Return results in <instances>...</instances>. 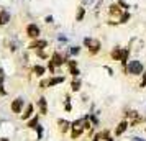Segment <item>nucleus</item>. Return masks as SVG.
Here are the masks:
<instances>
[{"label":"nucleus","instance_id":"f257e3e1","mask_svg":"<svg viewBox=\"0 0 146 141\" xmlns=\"http://www.w3.org/2000/svg\"><path fill=\"white\" fill-rule=\"evenodd\" d=\"M89 128H90V123L87 121V118H84V120H76L71 125V130H72L71 136H72V140H77L80 134L84 133V130H89Z\"/></svg>","mask_w":146,"mask_h":141},{"label":"nucleus","instance_id":"f03ea898","mask_svg":"<svg viewBox=\"0 0 146 141\" xmlns=\"http://www.w3.org/2000/svg\"><path fill=\"white\" fill-rule=\"evenodd\" d=\"M143 64L139 62V61H136V59H133V61H130L128 62V66H126V72L128 74H131V75H141L143 74Z\"/></svg>","mask_w":146,"mask_h":141},{"label":"nucleus","instance_id":"7ed1b4c3","mask_svg":"<svg viewBox=\"0 0 146 141\" xmlns=\"http://www.w3.org/2000/svg\"><path fill=\"white\" fill-rule=\"evenodd\" d=\"M84 44H86L87 48H89V53L92 54H97L100 51V48H102V44H100L99 40H95V38H86V41H84Z\"/></svg>","mask_w":146,"mask_h":141},{"label":"nucleus","instance_id":"20e7f679","mask_svg":"<svg viewBox=\"0 0 146 141\" xmlns=\"http://www.w3.org/2000/svg\"><path fill=\"white\" fill-rule=\"evenodd\" d=\"M108 13H110V17L120 20V17L123 15V8L120 7V3H112V5L108 7Z\"/></svg>","mask_w":146,"mask_h":141},{"label":"nucleus","instance_id":"39448f33","mask_svg":"<svg viewBox=\"0 0 146 141\" xmlns=\"http://www.w3.org/2000/svg\"><path fill=\"white\" fill-rule=\"evenodd\" d=\"M27 34L31 38V40H36L38 36H40V28L36 26L35 23H30L27 26Z\"/></svg>","mask_w":146,"mask_h":141},{"label":"nucleus","instance_id":"423d86ee","mask_svg":"<svg viewBox=\"0 0 146 141\" xmlns=\"http://www.w3.org/2000/svg\"><path fill=\"white\" fill-rule=\"evenodd\" d=\"M51 62H53L54 66H62V64L66 62V58H62L61 53H53V56H51Z\"/></svg>","mask_w":146,"mask_h":141},{"label":"nucleus","instance_id":"0eeeda50","mask_svg":"<svg viewBox=\"0 0 146 141\" xmlns=\"http://www.w3.org/2000/svg\"><path fill=\"white\" fill-rule=\"evenodd\" d=\"M21 108H23V99H15L12 102V112L13 113H20Z\"/></svg>","mask_w":146,"mask_h":141},{"label":"nucleus","instance_id":"6e6552de","mask_svg":"<svg viewBox=\"0 0 146 141\" xmlns=\"http://www.w3.org/2000/svg\"><path fill=\"white\" fill-rule=\"evenodd\" d=\"M130 126V123H128V121L126 120H123V121H120L118 123V126L115 128V134H117V136H120V134H123L126 131V128Z\"/></svg>","mask_w":146,"mask_h":141},{"label":"nucleus","instance_id":"1a4fd4ad","mask_svg":"<svg viewBox=\"0 0 146 141\" xmlns=\"http://www.w3.org/2000/svg\"><path fill=\"white\" fill-rule=\"evenodd\" d=\"M110 56H112L113 61H121V58H123V51H121V48H113L112 53H110Z\"/></svg>","mask_w":146,"mask_h":141},{"label":"nucleus","instance_id":"9d476101","mask_svg":"<svg viewBox=\"0 0 146 141\" xmlns=\"http://www.w3.org/2000/svg\"><path fill=\"white\" fill-rule=\"evenodd\" d=\"M48 46V43L44 40H36V41H33V43H31V49H44V48Z\"/></svg>","mask_w":146,"mask_h":141},{"label":"nucleus","instance_id":"9b49d317","mask_svg":"<svg viewBox=\"0 0 146 141\" xmlns=\"http://www.w3.org/2000/svg\"><path fill=\"white\" fill-rule=\"evenodd\" d=\"M67 66H69V71H71V74H72L74 77L79 75V69H77V62H76V61H69Z\"/></svg>","mask_w":146,"mask_h":141},{"label":"nucleus","instance_id":"f8f14e48","mask_svg":"<svg viewBox=\"0 0 146 141\" xmlns=\"http://www.w3.org/2000/svg\"><path fill=\"white\" fill-rule=\"evenodd\" d=\"M58 125H59V131L62 134L67 133V130L71 128V123H69V121H66V120H59V121H58Z\"/></svg>","mask_w":146,"mask_h":141},{"label":"nucleus","instance_id":"ddd939ff","mask_svg":"<svg viewBox=\"0 0 146 141\" xmlns=\"http://www.w3.org/2000/svg\"><path fill=\"white\" fill-rule=\"evenodd\" d=\"M38 105H40V112H41V115H46V113H48V107H46V99H43V97H41L40 100H38Z\"/></svg>","mask_w":146,"mask_h":141},{"label":"nucleus","instance_id":"4468645a","mask_svg":"<svg viewBox=\"0 0 146 141\" xmlns=\"http://www.w3.org/2000/svg\"><path fill=\"white\" fill-rule=\"evenodd\" d=\"M7 21H10V15H8L7 10H2L0 12V25H5Z\"/></svg>","mask_w":146,"mask_h":141},{"label":"nucleus","instance_id":"2eb2a0df","mask_svg":"<svg viewBox=\"0 0 146 141\" xmlns=\"http://www.w3.org/2000/svg\"><path fill=\"white\" fill-rule=\"evenodd\" d=\"M31 115H33V105L30 103V105L27 107V110H25V113L21 115V120H28V118H30Z\"/></svg>","mask_w":146,"mask_h":141},{"label":"nucleus","instance_id":"dca6fc26","mask_svg":"<svg viewBox=\"0 0 146 141\" xmlns=\"http://www.w3.org/2000/svg\"><path fill=\"white\" fill-rule=\"evenodd\" d=\"M61 82H64V77H53V79H49V87H53L56 84H61Z\"/></svg>","mask_w":146,"mask_h":141},{"label":"nucleus","instance_id":"f3484780","mask_svg":"<svg viewBox=\"0 0 146 141\" xmlns=\"http://www.w3.org/2000/svg\"><path fill=\"white\" fill-rule=\"evenodd\" d=\"M71 89H72L74 92H77V90L80 89V81H77V79H76V81H72V84H71Z\"/></svg>","mask_w":146,"mask_h":141},{"label":"nucleus","instance_id":"a211bd4d","mask_svg":"<svg viewBox=\"0 0 146 141\" xmlns=\"http://www.w3.org/2000/svg\"><path fill=\"white\" fill-rule=\"evenodd\" d=\"M33 71H35V74H36V75H43V74H44V67H43V66H35Z\"/></svg>","mask_w":146,"mask_h":141},{"label":"nucleus","instance_id":"6ab92c4d","mask_svg":"<svg viewBox=\"0 0 146 141\" xmlns=\"http://www.w3.org/2000/svg\"><path fill=\"white\" fill-rule=\"evenodd\" d=\"M130 17H131V15L128 13V12H125V13L120 17V21H118V23H126V21L130 20Z\"/></svg>","mask_w":146,"mask_h":141},{"label":"nucleus","instance_id":"aec40b11","mask_svg":"<svg viewBox=\"0 0 146 141\" xmlns=\"http://www.w3.org/2000/svg\"><path fill=\"white\" fill-rule=\"evenodd\" d=\"M36 126H38V117L31 118V120H30V123H28V128H36Z\"/></svg>","mask_w":146,"mask_h":141},{"label":"nucleus","instance_id":"412c9836","mask_svg":"<svg viewBox=\"0 0 146 141\" xmlns=\"http://www.w3.org/2000/svg\"><path fill=\"white\" fill-rule=\"evenodd\" d=\"M76 18H77V21H80L82 18H84V8L82 7L79 8V12H77V17H76Z\"/></svg>","mask_w":146,"mask_h":141},{"label":"nucleus","instance_id":"4be33fe9","mask_svg":"<svg viewBox=\"0 0 146 141\" xmlns=\"http://www.w3.org/2000/svg\"><path fill=\"white\" fill-rule=\"evenodd\" d=\"M40 87H41V89H46V87H49V79H46V81H41Z\"/></svg>","mask_w":146,"mask_h":141},{"label":"nucleus","instance_id":"5701e85b","mask_svg":"<svg viewBox=\"0 0 146 141\" xmlns=\"http://www.w3.org/2000/svg\"><path fill=\"white\" fill-rule=\"evenodd\" d=\"M143 75V79H141V84H139V87H146V71H145V74H141Z\"/></svg>","mask_w":146,"mask_h":141},{"label":"nucleus","instance_id":"b1692460","mask_svg":"<svg viewBox=\"0 0 146 141\" xmlns=\"http://www.w3.org/2000/svg\"><path fill=\"white\" fill-rule=\"evenodd\" d=\"M79 51H80V49H79L77 46H72V49H71V53H72V54H77Z\"/></svg>","mask_w":146,"mask_h":141},{"label":"nucleus","instance_id":"393cba45","mask_svg":"<svg viewBox=\"0 0 146 141\" xmlns=\"http://www.w3.org/2000/svg\"><path fill=\"white\" fill-rule=\"evenodd\" d=\"M133 141H143V140H139V138H133Z\"/></svg>","mask_w":146,"mask_h":141},{"label":"nucleus","instance_id":"a878e982","mask_svg":"<svg viewBox=\"0 0 146 141\" xmlns=\"http://www.w3.org/2000/svg\"><path fill=\"white\" fill-rule=\"evenodd\" d=\"M0 141H8L7 138H0Z\"/></svg>","mask_w":146,"mask_h":141},{"label":"nucleus","instance_id":"bb28decb","mask_svg":"<svg viewBox=\"0 0 146 141\" xmlns=\"http://www.w3.org/2000/svg\"><path fill=\"white\" fill-rule=\"evenodd\" d=\"M145 131H146V128H145Z\"/></svg>","mask_w":146,"mask_h":141}]
</instances>
